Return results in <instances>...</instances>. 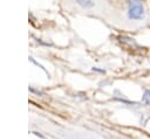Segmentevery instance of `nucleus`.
<instances>
[{"instance_id": "f03ea898", "label": "nucleus", "mask_w": 150, "mask_h": 139, "mask_svg": "<svg viewBox=\"0 0 150 139\" xmlns=\"http://www.w3.org/2000/svg\"><path fill=\"white\" fill-rule=\"evenodd\" d=\"M75 1L82 8H90L94 6V0H75Z\"/></svg>"}, {"instance_id": "7ed1b4c3", "label": "nucleus", "mask_w": 150, "mask_h": 139, "mask_svg": "<svg viewBox=\"0 0 150 139\" xmlns=\"http://www.w3.org/2000/svg\"><path fill=\"white\" fill-rule=\"evenodd\" d=\"M143 102L146 104H150V90H146L143 95Z\"/></svg>"}, {"instance_id": "f257e3e1", "label": "nucleus", "mask_w": 150, "mask_h": 139, "mask_svg": "<svg viewBox=\"0 0 150 139\" xmlns=\"http://www.w3.org/2000/svg\"><path fill=\"white\" fill-rule=\"evenodd\" d=\"M145 15L144 6L139 0H130L128 8V16L131 20H142Z\"/></svg>"}]
</instances>
